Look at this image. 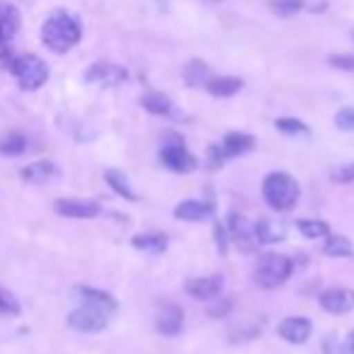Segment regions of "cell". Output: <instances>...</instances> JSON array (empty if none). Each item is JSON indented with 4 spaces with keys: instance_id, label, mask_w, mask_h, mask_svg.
<instances>
[{
    "instance_id": "obj_1",
    "label": "cell",
    "mask_w": 354,
    "mask_h": 354,
    "mask_svg": "<svg viewBox=\"0 0 354 354\" xmlns=\"http://www.w3.org/2000/svg\"><path fill=\"white\" fill-rule=\"evenodd\" d=\"M80 37H83L80 22L64 10L54 12V15L44 22V27H41V41H44L46 49L54 51V54H66V51H71L80 41Z\"/></svg>"
},
{
    "instance_id": "obj_2",
    "label": "cell",
    "mask_w": 354,
    "mask_h": 354,
    "mask_svg": "<svg viewBox=\"0 0 354 354\" xmlns=\"http://www.w3.org/2000/svg\"><path fill=\"white\" fill-rule=\"evenodd\" d=\"M262 197L274 212H289L299 202V183L289 172H270L262 183Z\"/></svg>"
},
{
    "instance_id": "obj_3",
    "label": "cell",
    "mask_w": 354,
    "mask_h": 354,
    "mask_svg": "<svg viewBox=\"0 0 354 354\" xmlns=\"http://www.w3.org/2000/svg\"><path fill=\"white\" fill-rule=\"evenodd\" d=\"M294 272V262L286 255H277V252H270V255L260 257V262L255 265V272H252V279L260 289H277L281 286Z\"/></svg>"
},
{
    "instance_id": "obj_4",
    "label": "cell",
    "mask_w": 354,
    "mask_h": 354,
    "mask_svg": "<svg viewBox=\"0 0 354 354\" xmlns=\"http://www.w3.org/2000/svg\"><path fill=\"white\" fill-rule=\"evenodd\" d=\"M8 71L15 75L17 85H20L22 90H39L41 85L49 80V66L35 54L15 56V61H12Z\"/></svg>"
},
{
    "instance_id": "obj_5",
    "label": "cell",
    "mask_w": 354,
    "mask_h": 354,
    "mask_svg": "<svg viewBox=\"0 0 354 354\" xmlns=\"http://www.w3.org/2000/svg\"><path fill=\"white\" fill-rule=\"evenodd\" d=\"M160 148V162L172 172H192L197 167V158L185 148V141L177 133H165Z\"/></svg>"
},
{
    "instance_id": "obj_6",
    "label": "cell",
    "mask_w": 354,
    "mask_h": 354,
    "mask_svg": "<svg viewBox=\"0 0 354 354\" xmlns=\"http://www.w3.org/2000/svg\"><path fill=\"white\" fill-rule=\"evenodd\" d=\"M20 10L10 3H0V61L6 68H10V64L15 61V54L10 51L12 37L20 32Z\"/></svg>"
},
{
    "instance_id": "obj_7",
    "label": "cell",
    "mask_w": 354,
    "mask_h": 354,
    "mask_svg": "<svg viewBox=\"0 0 354 354\" xmlns=\"http://www.w3.org/2000/svg\"><path fill=\"white\" fill-rule=\"evenodd\" d=\"M109 313L93 306H80V308L71 310L68 313V328L78 330V333H100V330L107 328Z\"/></svg>"
},
{
    "instance_id": "obj_8",
    "label": "cell",
    "mask_w": 354,
    "mask_h": 354,
    "mask_svg": "<svg viewBox=\"0 0 354 354\" xmlns=\"http://www.w3.org/2000/svg\"><path fill=\"white\" fill-rule=\"evenodd\" d=\"M185 291L197 301H214L223 291V277L209 274V277H192L185 281Z\"/></svg>"
},
{
    "instance_id": "obj_9",
    "label": "cell",
    "mask_w": 354,
    "mask_h": 354,
    "mask_svg": "<svg viewBox=\"0 0 354 354\" xmlns=\"http://www.w3.org/2000/svg\"><path fill=\"white\" fill-rule=\"evenodd\" d=\"M318 301L323 310L333 315H342L354 308V291L344 289V286H333V289H325Z\"/></svg>"
},
{
    "instance_id": "obj_10",
    "label": "cell",
    "mask_w": 354,
    "mask_h": 354,
    "mask_svg": "<svg viewBox=\"0 0 354 354\" xmlns=\"http://www.w3.org/2000/svg\"><path fill=\"white\" fill-rule=\"evenodd\" d=\"M54 212L66 218H95L102 214V207L93 199H59Z\"/></svg>"
},
{
    "instance_id": "obj_11",
    "label": "cell",
    "mask_w": 354,
    "mask_h": 354,
    "mask_svg": "<svg viewBox=\"0 0 354 354\" xmlns=\"http://www.w3.org/2000/svg\"><path fill=\"white\" fill-rule=\"evenodd\" d=\"M281 339L291 344H304L308 342L310 333H313V325H310L308 318H301V315H291V318H284L277 328Z\"/></svg>"
},
{
    "instance_id": "obj_12",
    "label": "cell",
    "mask_w": 354,
    "mask_h": 354,
    "mask_svg": "<svg viewBox=\"0 0 354 354\" xmlns=\"http://www.w3.org/2000/svg\"><path fill=\"white\" fill-rule=\"evenodd\" d=\"M228 233H231V241L241 248L243 252H252L257 245L255 236H252V226L245 221V216H241L238 212L228 214Z\"/></svg>"
},
{
    "instance_id": "obj_13",
    "label": "cell",
    "mask_w": 354,
    "mask_h": 354,
    "mask_svg": "<svg viewBox=\"0 0 354 354\" xmlns=\"http://www.w3.org/2000/svg\"><path fill=\"white\" fill-rule=\"evenodd\" d=\"M183 325H185V313L180 306L175 304H167L158 310L156 315V330L165 337H175V335L183 333Z\"/></svg>"
},
{
    "instance_id": "obj_14",
    "label": "cell",
    "mask_w": 354,
    "mask_h": 354,
    "mask_svg": "<svg viewBox=\"0 0 354 354\" xmlns=\"http://www.w3.org/2000/svg\"><path fill=\"white\" fill-rule=\"evenodd\" d=\"M85 80L88 83H100V85H122L127 80V68L117 64H93L88 71H85Z\"/></svg>"
},
{
    "instance_id": "obj_15",
    "label": "cell",
    "mask_w": 354,
    "mask_h": 354,
    "mask_svg": "<svg viewBox=\"0 0 354 354\" xmlns=\"http://www.w3.org/2000/svg\"><path fill=\"white\" fill-rule=\"evenodd\" d=\"M252 146H255V136H250V133H243V131H231L226 133V138H223L221 143H216L218 153H221L223 160H231V158H238L243 156V153L252 151Z\"/></svg>"
},
{
    "instance_id": "obj_16",
    "label": "cell",
    "mask_w": 354,
    "mask_h": 354,
    "mask_svg": "<svg viewBox=\"0 0 354 354\" xmlns=\"http://www.w3.org/2000/svg\"><path fill=\"white\" fill-rule=\"evenodd\" d=\"M252 236H255V241L262 243V245H274V243H281L286 238V223L262 216V218H257L255 226H252Z\"/></svg>"
},
{
    "instance_id": "obj_17",
    "label": "cell",
    "mask_w": 354,
    "mask_h": 354,
    "mask_svg": "<svg viewBox=\"0 0 354 354\" xmlns=\"http://www.w3.org/2000/svg\"><path fill=\"white\" fill-rule=\"evenodd\" d=\"M73 294L83 306H93V308H100V310H104V313L117 310V299L102 289H93V286H75Z\"/></svg>"
},
{
    "instance_id": "obj_18",
    "label": "cell",
    "mask_w": 354,
    "mask_h": 354,
    "mask_svg": "<svg viewBox=\"0 0 354 354\" xmlns=\"http://www.w3.org/2000/svg\"><path fill=\"white\" fill-rule=\"evenodd\" d=\"M175 218L180 221H204L214 214V207L209 202H199V199H185L175 207Z\"/></svg>"
},
{
    "instance_id": "obj_19",
    "label": "cell",
    "mask_w": 354,
    "mask_h": 354,
    "mask_svg": "<svg viewBox=\"0 0 354 354\" xmlns=\"http://www.w3.org/2000/svg\"><path fill=\"white\" fill-rule=\"evenodd\" d=\"M56 175H59V167H56V162H51V160L30 162V165H25L20 170V177L25 180V183H30V185L49 183V180H54Z\"/></svg>"
},
{
    "instance_id": "obj_20",
    "label": "cell",
    "mask_w": 354,
    "mask_h": 354,
    "mask_svg": "<svg viewBox=\"0 0 354 354\" xmlns=\"http://www.w3.org/2000/svg\"><path fill=\"white\" fill-rule=\"evenodd\" d=\"M183 78H185V83H187L189 88H207V83L214 78V75H212V68H209L204 61L192 59L183 68Z\"/></svg>"
},
{
    "instance_id": "obj_21",
    "label": "cell",
    "mask_w": 354,
    "mask_h": 354,
    "mask_svg": "<svg viewBox=\"0 0 354 354\" xmlns=\"http://www.w3.org/2000/svg\"><path fill=\"white\" fill-rule=\"evenodd\" d=\"M104 180H107V185L112 187V192H117L122 199H127V202H138V194L131 189V185H129V177L124 175L122 170H114V167H109V170H104Z\"/></svg>"
},
{
    "instance_id": "obj_22",
    "label": "cell",
    "mask_w": 354,
    "mask_h": 354,
    "mask_svg": "<svg viewBox=\"0 0 354 354\" xmlns=\"http://www.w3.org/2000/svg\"><path fill=\"white\" fill-rule=\"evenodd\" d=\"M27 151V136L17 129L12 131H6L0 136V156H8V158H15L22 156Z\"/></svg>"
},
{
    "instance_id": "obj_23",
    "label": "cell",
    "mask_w": 354,
    "mask_h": 354,
    "mask_svg": "<svg viewBox=\"0 0 354 354\" xmlns=\"http://www.w3.org/2000/svg\"><path fill=\"white\" fill-rule=\"evenodd\" d=\"M241 88H243V80L233 78V75H218V78H212L207 83L209 95H214V97H233Z\"/></svg>"
},
{
    "instance_id": "obj_24",
    "label": "cell",
    "mask_w": 354,
    "mask_h": 354,
    "mask_svg": "<svg viewBox=\"0 0 354 354\" xmlns=\"http://www.w3.org/2000/svg\"><path fill=\"white\" fill-rule=\"evenodd\" d=\"M141 104H143V109H146V112L158 114V117H167V114H172V109H175L172 100L167 97V95H162V93H148V95H143Z\"/></svg>"
},
{
    "instance_id": "obj_25",
    "label": "cell",
    "mask_w": 354,
    "mask_h": 354,
    "mask_svg": "<svg viewBox=\"0 0 354 354\" xmlns=\"http://www.w3.org/2000/svg\"><path fill=\"white\" fill-rule=\"evenodd\" d=\"M131 245L136 250H146V252H165L167 238L162 233H138V236L131 238Z\"/></svg>"
},
{
    "instance_id": "obj_26",
    "label": "cell",
    "mask_w": 354,
    "mask_h": 354,
    "mask_svg": "<svg viewBox=\"0 0 354 354\" xmlns=\"http://www.w3.org/2000/svg\"><path fill=\"white\" fill-rule=\"evenodd\" d=\"M323 252L328 257H352L354 255V245L349 238L344 236H328L323 245Z\"/></svg>"
},
{
    "instance_id": "obj_27",
    "label": "cell",
    "mask_w": 354,
    "mask_h": 354,
    "mask_svg": "<svg viewBox=\"0 0 354 354\" xmlns=\"http://www.w3.org/2000/svg\"><path fill=\"white\" fill-rule=\"evenodd\" d=\"M296 226H299L301 236L310 238V241H318V238L330 236V226L325 221H318V218H299Z\"/></svg>"
},
{
    "instance_id": "obj_28",
    "label": "cell",
    "mask_w": 354,
    "mask_h": 354,
    "mask_svg": "<svg viewBox=\"0 0 354 354\" xmlns=\"http://www.w3.org/2000/svg\"><path fill=\"white\" fill-rule=\"evenodd\" d=\"M277 131L286 133V136H306L308 133V127H306L301 119H291V117H281L274 122Z\"/></svg>"
},
{
    "instance_id": "obj_29",
    "label": "cell",
    "mask_w": 354,
    "mask_h": 354,
    "mask_svg": "<svg viewBox=\"0 0 354 354\" xmlns=\"http://www.w3.org/2000/svg\"><path fill=\"white\" fill-rule=\"evenodd\" d=\"M304 8V0H272L270 10L279 17H291Z\"/></svg>"
},
{
    "instance_id": "obj_30",
    "label": "cell",
    "mask_w": 354,
    "mask_h": 354,
    "mask_svg": "<svg viewBox=\"0 0 354 354\" xmlns=\"http://www.w3.org/2000/svg\"><path fill=\"white\" fill-rule=\"evenodd\" d=\"M20 313V301L8 289L0 286V315H17Z\"/></svg>"
},
{
    "instance_id": "obj_31",
    "label": "cell",
    "mask_w": 354,
    "mask_h": 354,
    "mask_svg": "<svg viewBox=\"0 0 354 354\" xmlns=\"http://www.w3.org/2000/svg\"><path fill=\"white\" fill-rule=\"evenodd\" d=\"M260 333H262V323L243 325V328H238L231 333V342H248V339H255Z\"/></svg>"
},
{
    "instance_id": "obj_32",
    "label": "cell",
    "mask_w": 354,
    "mask_h": 354,
    "mask_svg": "<svg viewBox=\"0 0 354 354\" xmlns=\"http://www.w3.org/2000/svg\"><path fill=\"white\" fill-rule=\"evenodd\" d=\"M330 180L339 185L354 183V162H347V165H339V167H335V170H330Z\"/></svg>"
},
{
    "instance_id": "obj_33",
    "label": "cell",
    "mask_w": 354,
    "mask_h": 354,
    "mask_svg": "<svg viewBox=\"0 0 354 354\" xmlns=\"http://www.w3.org/2000/svg\"><path fill=\"white\" fill-rule=\"evenodd\" d=\"M335 124L342 131H354V107H344L335 114Z\"/></svg>"
},
{
    "instance_id": "obj_34",
    "label": "cell",
    "mask_w": 354,
    "mask_h": 354,
    "mask_svg": "<svg viewBox=\"0 0 354 354\" xmlns=\"http://www.w3.org/2000/svg\"><path fill=\"white\" fill-rule=\"evenodd\" d=\"M330 66L354 73V56H330Z\"/></svg>"
},
{
    "instance_id": "obj_35",
    "label": "cell",
    "mask_w": 354,
    "mask_h": 354,
    "mask_svg": "<svg viewBox=\"0 0 354 354\" xmlns=\"http://www.w3.org/2000/svg\"><path fill=\"white\" fill-rule=\"evenodd\" d=\"M231 308H233V304L226 299V301H221V304L209 306V315H212V318H226V315L231 313Z\"/></svg>"
},
{
    "instance_id": "obj_36",
    "label": "cell",
    "mask_w": 354,
    "mask_h": 354,
    "mask_svg": "<svg viewBox=\"0 0 354 354\" xmlns=\"http://www.w3.org/2000/svg\"><path fill=\"white\" fill-rule=\"evenodd\" d=\"M344 344H347V347H349V352L354 354V330H352V333H349V337H347V342H344Z\"/></svg>"
}]
</instances>
